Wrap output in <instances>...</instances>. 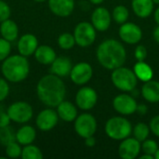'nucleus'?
Segmentation results:
<instances>
[{
	"label": "nucleus",
	"mask_w": 159,
	"mask_h": 159,
	"mask_svg": "<svg viewBox=\"0 0 159 159\" xmlns=\"http://www.w3.org/2000/svg\"><path fill=\"white\" fill-rule=\"evenodd\" d=\"M133 71L137 78L143 82H147L153 79L154 71L148 63L144 62V61L136 62V64L133 67Z\"/></svg>",
	"instance_id": "obj_25"
},
{
	"label": "nucleus",
	"mask_w": 159,
	"mask_h": 159,
	"mask_svg": "<svg viewBox=\"0 0 159 159\" xmlns=\"http://www.w3.org/2000/svg\"><path fill=\"white\" fill-rule=\"evenodd\" d=\"M96 57L103 68L113 71L124 65L127 59V51L120 41L110 38L102 41L98 46Z\"/></svg>",
	"instance_id": "obj_2"
},
{
	"label": "nucleus",
	"mask_w": 159,
	"mask_h": 159,
	"mask_svg": "<svg viewBox=\"0 0 159 159\" xmlns=\"http://www.w3.org/2000/svg\"><path fill=\"white\" fill-rule=\"evenodd\" d=\"M21 151H22L21 145L17 141H14V142H11V143H9L8 144L6 145L5 153H6L7 157L15 159L20 157Z\"/></svg>",
	"instance_id": "obj_31"
},
{
	"label": "nucleus",
	"mask_w": 159,
	"mask_h": 159,
	"mask_svg": "<svg viewBox=\"0 0 159 159\" xmlns=\"http://www.w3.org/2000/svg\"><path fill=\"white\" fill-rule=\"evenodd\" d=\"M137 102L135 98L127 93H121L113 100L114 109L122 116H130L137 111Z\"/></svg>",
	"instance_id": "obj_10"
},
{
	"label": "nucleus",
	"mask_w": 159,
	"mask_h": 159,
	"mask_svg": "<svg viewBox=\"0 0 159 159\" xmlns=\"http://www.w3.org/2000/svg\"><path fill=\"white\" fill-rule=\"evenodd\" d=\"M118 34L120 39L129 45L138 44L143 38V31L141 27L134 22L126 21L121 24L118 30Z\"/></svg>",
	"instance_id": "obj_12"
},
{
	"label": "nucleus",
	"mask_w": 159,
	"mask_h": 159,
	"mask_svg": "<svg viewBox=\"0 0 159 159\" xmlns=\"http://www.w3.org/2000/svg\"><path fill=\"white\" fill-rule=\"evenodd\" d=\"M154 18H155V20H156V22L157 23V25H159V7L155 10Z\"/></svg>",
	"instance_id": "obj_42"
},
{
	"label": "nucleus",
	"mask_w": 159,
	"mask_h": 159,
	"mask_svg": "<svg viewBox=\"0 0 159 159\" xmlns=\"http://www.w3.org/2000/svg\"><path fill=\"white\" fill-rule=\"evenodd\" d=\"M142 150V143L136 138L128 137L121 141L118 146V155L122 159L137 158Z\"/></svg>",
	"instance_id": "obj_14"
},
{
	"label": "nucleus",
	"mask_w": 159,
	"mask_h": 159,
	"mask_svg": "<svg viewBox=\"0 0 159 159\" xmlns=\"http://www.w3.org/2000/svg\"><path fill=\"white\" fill-rule=\"evenodd\" d=\"M34 2H36V3H43V2H45V1H48V0H34Z\"/></svg>",
	"instance_id": "obj_46"
},
{
	"label": "nucleus",
	"mask_w": 159,
	"mask_h": 159,
	"mask_svg": "<svg viewBox=\"0 0 159 159\" xmlns=\"http://www.w3.org/2000/svg\"><path fill=\"white\" fill-rule=\"evenodd\" d=\"M1 73L3 77L11 83H20L25 80L30 73V63L27 57L20 54L9 55L2 61Z\"/></svg>",
	"instance_id": "obj_3"
},
{
	"label": "nucleus",
	"mask_w": 159,
	"mask_h": 159,
	"mask_svg": "<svg viewBox=\"0 0 159 159\" xmlns=\"http://www.w3.org/2000/svg\"><path fill=\"white\" fill-rule=\"evenodd\" d=\"M92 75H93L92 66L89 62H85V61H81L74 65L70 73V78L72 82L77 86L86 85L88 82L90 81Z\"/></svg>",
	"instance_id": "obj_11"
},
{
	"label": "nucleus",
	"mask_w": 159,
	"mask_h": 159,
	"mask_svg": "<svg viewBox=\"0 0 159 159\" xmlns=\"http://www.w3.org/2000/svg\"><path fill=\"white\" fill-rule=\"evenodd\" d=\"M11 121L18 124H25L29 122L34 115V110L31 104L26 102H15L11 103L7 110Z\"/></svg>",
	"instance_id": "obj_7"
},
{
	"label": "nucleus",
	"mask_w": 159,
	"mask_h": 159,
	"mask_svg": "<svg viewBox=\"0 0 159 159\" xmlns=\"http://www.w3.org/2000/svg\"><path fill=\"white\" fill-rule=\"evenodd\" d=\"M155 159H159V148L157 149V153L155 154Z\"/></svg>",
	"instance_id": "obj_45"
},
{
	"label": "nucleus",
	"mask_w": 159,
	"mask_h": 159,
	"mask_svg": "<svg viewBox=\"0 0 159 159\" xmlns=\"http://www.w3.org/2000/svg\"><path fill=\"white\" fill-rule=\"evenodd\" d=\"M147 55H148V51L144 46L139 45L136 47V48L134 50V57L138 61H145V59L147 58Z\"/></svg>",
	"instance_id": "obj_36"
},
{
	"label": "nucleus",
	"mask_w": 159,
	"mask_h": 159,
	"mask_svg": "<svg viewBox=\"0 0 159 159\" xmlns=\"http://www.w3.org/2000/svg\"><path fill=\"white\" fill-rule=\"evenodd\" d=\"M20 157L22 159H42L43 154L37 146L31 143L23 146Z\"/></svg>",
	"instance_id": "obj_27"
},
{
	"label": "nucleus",
	"mask_w": 159,
	"mask_h": 159,
	"mask_svg": "<svg viewBox=\"0 0 159 159\" xmlns=\"http://www.w3.org/2000/svg\"><path fill=\"white\" fill-rule=\"evenodd\" d=\"M11 10L9 6L3 0H0V23L7 19H9Z\"/></svg>",
	"instance_id": "obj_34"
},
{
	"label": "nucleus",
	"mask_w": 159,
	"mask_h": 159,
	"mask_svg": "<svg viewBox=\"0 0 159 159\" xmlns=\"http://www.w3.org/2000/svg\"><path fill=\"white\" fill-rule=\"evenodd\" d=\"M111 80L117 89L124 92H131L136 89L138 84V78L134 71L124 66H120L112 71Z\"/></svg>",
	"instance_id": "obj_4"
},
{
	"label": "nucleus",
	"mask_w": 159,
	"mask_h": 159,
	"mask_svg": "<svg viewBox=\"0 0 159 159\" xmlns=\"http://www.w3.org/2000/svg\"><path fill=\"white\" fill-rule=\"evenodd\" d=\"M155 157L151 156V155H147V154H143L142 157H140V159H154Z\"/></svg>",
	"instance_id": "obj_43"
},
{
	"label": "nucleus",
	"mask_w": 159,
	"mask_h": 159,
	"mask_svg": "<svg viewBox=\"0 0 159 159\" xmlns=\"http://www.w3.org/2000/svg\"><path fill=\"white\" fill-rule=\"evenodd\" d=\"M34 55L37 62L43 65H50L57 58L55 50L48 45L38 46Z\"/></svg>",
	"instance_id": "obj_21"
},
{
	"label": "nucleus",
	"mask_w": 159,
	"mask_h": 159,
	"mask_svg": "<svg viewBox=\"0 0 159 159\" xmlns=\"http://www.w3.org/2000/svg\"><path fill=\"white\" fill-rule=\"evenodd\" d=\"M11 52V44L9 41L0 37V62L5 61Z\"/></svg>",
	"instance_id": "obj_33"
},
{
	"label": "nucleus",
	"mask_w": 159,
	"mask_h": 159,
	"mask_svg": "<svg viewBox=\"0 0 159 159\" xmlns=\"http://www.w3.org/2000/svg\"><path fill=\"white\" fill-rule=\"evenodd\" d=\"M36 139V130L30 125H24L16 131V141L21 145L25 146L33 143Z\"/></svg>",
	"instance_id": "obj_22"
},
{
	"label": "nucleus",
	"mask_w": 159,
	"mask_h": 159,
	"mask_svg": "<svg viewBox=\"0 0 159 159\" xmlns=\"http://www.w3.org/2000/svg\"><path fill=\"white\" fill-rule=\"evenodd\" d=\"M17 48L19 54L28 58L34 55L38 48L37 37L33 34H25L19 38Z\"/></svg>",
	"instance_id": "obj_16"
},
{
	"label": "nucleus",
	"mask_w": 159,
	"mask_h": 159,
	"mask_svg": "<svg viewBox=\"0 0 159 159\" xmlns=\"http://www.w3.org/2000/svg\"><path fill=\"white\" fill-rule=\"evenodd\" d=\"M16 141V132L9 126L0 128V143L4 146L11 142Z\"/></svg>",
	"instance_id": "obj_30"
},
{
	"label": "nucleus",
	"mask_w": 159,
	"mask_h": 159,
	"mask_svg": "<svg viewBox=\"0 0 159 159\" xmlns=\"http://www.w3.org/2000/svg\"><path fill=\"white\" fill-rule=\"evenodd\" d=\"M73 34L77 46L81 48H88L95 42L96 29L91 22L81 21L75 25Z\"/></svg>",
	"instance_id": "obj_6"
},
{
	"label": "nucleus",
	"mask_w": 159,
	"mask_h": 159,
	"mask_svg": "<svg viewBox=\"0 0 159 159\" xmlns=\"http://www.w3.org/2000/svg\"><path fill=\"white\" fill-rule=\"evenodd\" d=\"M72 68V61L67 57L61 56L57 57L50 64V73L60 77H65L70 75Z\"/></svg>",
	"instance_id": "obj_18"
},
{
	"label": "nucleus",
	"mask_w": 159,
	"mask_h": 159,
	"mask_svg": "<svg viewBox=\"0 0 159 159\" xmlns=\"http://www.w3.org/2000/svg\"><path fill=\"white\" fill-rule=\"evenodd\" d=\"M153 37H154L155 41L159 44V25H157V26L155 28V30H154V32H153Z\"/></svg>",
	"instance_id": "obj_41"
},
{
	"label": "nucleus",
	"mask_w": 159,
	"mask_h": 159,
	"mask_svg": "<svg viewBox=\"0 0 159 159\" xmlns=\"http://www.w3.org/2000/svg\"><path fill=\"white\" fill-rule=\"evenodd\" d=\"M58 45L63 50L72 49L75 45V39L74 34L70 33H62L58 37Z\"/></svg>",
	"instance_id": "obj_29"
},
{
	"label": "nucleus",
	"mask_w": 159,
	"mask_h": 159,
	"mask_svg": "<svg viewBox=\"0 0 159 159\" xmlns=\"http://www.w3.org/2000/svg\"><path fill=\"white\" fill-rule=\"evenodd\" d=\"M154 4H157V5H159V0H153Z\"/></svg>",
	"instance_id": "obj_47"
},
{
	"label": "nucleus",
	"mask_w": 159,
	"mask_h": 159,
	"mask_svg": "<svg viewBox=\"0 0 159 159\" xmlns=\"http://www.w3.org/2000/svg\"><path fill=\"white\" fill-rule=\"evenodd\" d=\"M8 81L3 77H0V102H3L9 94V85Z\"/></svg>",
	"instance_id": "obj_35"
},
{
	"label": "nucleus",
	"mask_w": 159,
	"mask_h": 159,
	"mask_svg": "<svg viewBox=\"0 0 159 159\" xmlns=\"http://www.w3.org/2000/svg\"><path fill=\"white\" fill-rule=\"evenodd\" d=\"M39 101L48 107H57L66 96V87L61 77L48 74L40 78L36 86Z\"/></svg>",
	"instance_id": "obj_1"
},
{
	"label": "nucleus",
	"mask_w": 159,
	"mask_h": 159,
	"mask_svg": "<svg viewBox=\"0 0 159 159\" xmlns=\"http://www.w3.org/2000/svg\"><path fill=\"white\" fill-rule=\"evenodd\" d=\"M104 0H89L90 3H92L93 5H100L103 2Z\"/></svg>",
	"instance_id": "obj_44"
},
{
	"label": "nucleus",
	"mask_w": 159,
	"mask_h": 159,
	"mask_svg": "<svg viewBox=\"0 0 159 159\" xmlns=\"http://www.w3.org/2000/svg\"><path fill=\"white\" fill-rule=\"evenodd\" d=\"M149 127H150V130L152 131V133L159 138V115L154 116L151 119Z\"/></svg>",
	"instance_id": "obj_37"
},
{
	"label": "nucleus",
	"mask_w": 159,
	"mask_h": 159,
	"mask_svg": "<svg viewBox=\"0 0 159 159\" xmlns=\"http://www.w3.org/2000/svg\"><path fill=\"white\" fill-rule=\"evenodd\" d=\"M98 102V93L97 91L90 87H82L75 95V104L76 106L83 110L89 111L91 110Z\"/></svg>",
	"instance_id": "obj_9"
},
{
	"label": "nucleus",
	"mask_w": 159,
	"mask_h": 159,
	"mask_svg": "<svg viewBox=\"0 0 159 159\" xmlns=\"http://www.w3.org/2000/svg\"><path fill=\"white\" fill-rule=\"evenodd\" d=\"M150 127L144 123H138L137 125H135V127L132 129V132L134 135V138H136L139 142L143 143V141H145L149 134H150Z\"/></svg>",
	"instance_id": "obj_28"
},
{
	"label": "nucleus",
	"mask_w": 159,
	"mask_h": 159,
	"mask_svg": "<svg viewBox=\"0 0 159 159\" xmlns=\"http://www.w3.org/2000/svg\"><path fill=\"white\" fill-rule=\"evenodd\" d=\"M49 10L56 16L65 18L75 9V0H48Z\"/></svg>",
	"instance_id": "obj_17"
},
{
	"label": "nucleus",
	"mask_w": 159,
	"mask_h": 159,
	"mask_svg": "<svg viewBox=\"0 0 159 159\" xmlns=\"http://www.w3.org/2000/svg\"><path fill=\"white\" fill-rule=\"evenodd\" d=\"M56 111L58 113L59 118L64 122H73L77 117L76 106L68 101H62L56 107Z\"/></svg>",
	"instance_id": "obj_19"
},
{
	"label": "nucleus",
	"mask_w": 159,
	"mask_h": 159,
	"mask_svg": "<svg viewBox=\"0 0 159 159\" xmlns=\"http://www.w3.org/2000/svg\"><path fill=\"white\" fill-rule=\"evenodd\" d=\"M11 119L7 112L0 111V128L7 127L10 125Z\"/></svg>",
	"instance_id": "obj_38"
},
{
	"label": "nucleus",
	"mask_w": 159,
	"mask_h": 159,
	"mask_svg": "<svg viewBox=\"0 0 159 159\" xmlns=\"http://www.w3.org/2000/svg\"><path fill=\"white\" fill-rule=\"evenodd\" d=\"M84 140H85V144L88 147H94L95 144H96V140H95V138L93 136L88 137V138H86Z\"/></svg>",
	"instance_id": "obj_39"
},
{
	"label": "nucleus",
	"mask_w": 159,
	"mask_h": 159,
	"mask_svg": "<svg viewBox=\"0 0 159 159\" xmlns=\"http://www.w3.org/2000/svg\"><path fill=\"white\" fill-rule=\"evenodd\" d=\"M104 130L110 139L122 141L130 136L132 132V126L127 118L123 116H114L107 120Z\"/></svg>",
	"instance_id": "obj_5"
},
{
	"label": "nucleus",
	"mask_w": 159,
	"mask_h": 159,
	"mask_svg": "<svg viewBox=\"0 0 159 159\" xmlns=\"http://www.w3.org/2000/svg\"><path fill=\"white\" fill-rule=\"evenodd\" d=\"M158 144L156 141L151 139H146L142 143V150L143 154L151 155L155 157V154L157 153L158 149Z\"/></svg>",
	"instance_id": "obj_32"
},
{
	"label": "nucleus",
	"mask_w": 159,
	"mask_h": 159,
	"mask_svg": "<svg viewBox=\"0 0 159 159\" xmlns=\"http://www.w3.org/2000/svg\"><path fill=\"white\" fill-rule=\"evenodd\" d=\"M129 16V11L127 7L123 5H118L116 6L112 12V19L119 24L125 23Z\"/></svg>",
	"instance_id": "obj_26"
},
{
	"label": "nucleus",
	"mask_w": 159,
	"mask_h": 159,
	"mask_svg": "<svg viewBox=\"0 0 159 159\" xmlns=\"http://www.w3.org/2000/svg\"><path fill=\"white\" fill-rule=\"evenodd\" d=\"M0 34L1 37L11 43L19 36V27L14 20L7 19L0 23Z\"/></svg>",
	"instance_id": "obj_24"
},
{
	"label": "nucleus",
	"mask_w": 159,
	"mask_h": 159,
	"mask_svg": "<svg viewBox=\"0 0 159 159\" xmlns=\"http://www.w3.org/2000/svg\"><path fill=\"white\" fill-rule=\"evenodd\" d=\"M154 2L153 0H132L131 7L135 15L139 18L145 19L148 18L154 11Z\"/></svg>",
	"instance_id": "obj_23"
},
{
	"label": "nucleus",
	"mask_w": 159,
	"mask_h": 159,
	"mask_svg": "<svg viewBox=\"0 0 159 159\" xmlns=\"http://www.w3.org/2000/svg\"><path fill=\"white\" fill-rule=\"evenodd\" d=\"M59 122V116L52 107L42 110L36 116L35 124L38 129L47 132L53 129Z\"/></svg>",
	"instance_id": "obj_13"
},
{
	"label": "nucleus",
	"mask_w": 159,
	"mask_h": 159,
	"mask_svg": "<svg viewBox=\"0 0 159 159\" xmlns=\"http://www.w3.org/2000/svg\"><path fill=\"white\" fill-rule=\"evenodd\" d=\"M136 112H138L141 116H144L148 112V107L145 104H138Z\"/></svg>",
	"instance_id": "obj_40"
},
{
	"label": "nucleus",
	"mask_w": 159,
	"mask_h": 159,
	"mask_svg": "<svg viewBox=\"0 0 159 159\" xmlns=\"http://www.w3.org/2000/svg\"><path fill=\"white\" fill-rule=\"evenodd\" d=\"M74 122V128L76 134L83 139L93 136L97 130V120L91 114H81L77 116Z\"/></svg>",
	"instance_id": "obj_8"
},
{
	"label": "nucleus",
	"mask_w": 159,
	"mask_h": 159,
	"mask_svg": "<svg viewBox=\"0 0 159 159\" xmlns=\"http://www.w3.org/2000/svg\"><path fill=\"white\" fill-rule=\"evenodd\" d=\"M112 14L104 7H98L91 14V23L97 31L104 32L110 28Z\"/></svg>",
	"instance_id": "obj_15"
},
{
	"label": "nucleus",
	"mask_w": 159,
	"mask_h": 159,
	"mask_svg": "<svg viewBox=\"0 0 159 159\" xmlns=\"http://www.w3.org/2000/svg\"><path fill=\"white\" fill-rule=\"evenodd\" d=\"M141 94L143 99L151 103L159 102V82L156 80H149L144 82L142 87Z\"/></svg>",
	"instance_id": "obj_20"
}]
</instances>
